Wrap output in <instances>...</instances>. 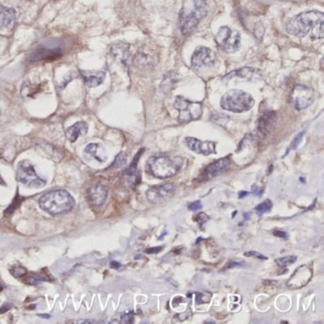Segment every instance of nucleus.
I'll return each mask as SVG.
<instances>
[{
    "instance_id": "nucleus-1",
    "label": "nucleus",
    "mask_w": 324,
    "mask_h": 324,
    "mask_svg": "<svg viewBox=\"0 0 324 324\" xmlns=\"http://www.w3.org/2000/svg\"><path fill=\"white\" fill-rule=\"evenodd\" d=\"M287 33L298 37L310 35L314 39L324 36V14L318 11H308L292 17L286 23Z\"/></svg>"
},
{
    "instance_id": "nucleus-2",
    "label": "nucleus",
    "mask_w": 324,
    "mask_h": 324,
    "mask_svg": "<svg viewBox=\"0 0 324 324\" xmlns=\"http://www.w3.org/2000/svg\"><path fill=\"white\" fill-rule=\"evenodd\" d=\"M75 201L66 190H53L43 195L39 200L41 209L51 215H58L71 211L74 207Z\"/></svg>"
},
{
    "instance_id": "nucleus-3",
    "label": "nucleus",
    "mask_w": 324,
    "mask_h": 324,
    "mask_svg": "<svg viewBox=\"0 0 324 324\" xmlns=\"http://www.w3.org/2000/svg\"><path fill=\"white\" fill-rule=\"evenodd\" d=\"M183 165V159L179 156L158 155L147 159L148 170L154 177L159 179L170 178L176 175Z\"/></svg>"
},
{
    "instance_id": "nucleus-4",
    "label": "nucleus",
    "mask_w": 324,
    "mask_h": 324,
    "mask_svg": "<svg viewBox=\"0 0 324 324\" xmlns=\"http://www.w3.org/2000/svg\"><path fill=\"white\" fill-rule=\"evenodd\" d=\"M254 106V99L249 93L241 90H231L223 95L221 106L231 113H241L247 112Z\"/></svg>"
},
{
    "instance_id": "nucleus-5",
    "label": "nucleus",
    "mask_w": 324,
    "mask_h": 324,
    "mask_svg": "<svg viewBox=\"0 0 324 324\" xmlns=\"http://www.w3.org/2000/svg\"><path fill=\"white\" fill-rule=\"evenodd\" d=\"M174 106L179 112L178 119L181 123L199 119L203 113V104L201 102H193L183 96L176 97Z\"/></svg>"
},
{
    "instance_id": "nucleus-6",
    "label": "nucleus",
    "mask_w": 324,
    "mask_h": 324,
    "mask_svg": "<svg viewBox=\"0 0 324 324\" xmlns=\"http://www.w3.org/2000/svg\"><path fill=\"white\" fill-rule=\"evenodd\" d=\"M16 174L20 183L28 187L40 188L46 185V182L36 174L33 165L28 160L20 161Z\"/></svg>"
},
{
    "instance_id": "nucleus-7",
    "label": "nucleus",
    "mask_w": 324,
    "mask_h": 324,
    "mask_svg": "<svg viewBox=\"0 0 324 324\" xmlns=\"http://www.w3.org/2000/svg\"><path fill=\"white\" fill-rule=\"evenodd\" d=\"M215 40L225 53H235L241 47V34L238 31H232L228 27H221Z\"/></svg>"
},
{
    "instance_id": "nucleus-8",
    "label": "nucleus",
    "mask_w": 324,
    "mask_h": 324,
    "mask_svg": "<svg viewBox=\"0 0 324 324\" xmlns=\"http://www.w3.org/2000/svg\"><path fill=\"white\" fill-rule=\"evenodd\" d=\"M316 97L315 91L305 85H297L291 93V103L293 106L301 111L311 105Z\"/></svg>"
},
{
    "instance_id": "nucleus-9",
    "label": "nucleus",
    "mask_w": 324,
    "mask_h": 324,
    "mask_svg": "<svg viewBox=\"0 0 324 324\" xmlns=\"http://www.w3.org/2000/svg\"><path fill=\"white\" fill-rule=\"evenodd\" d=\"M206 14V8L205 3L202 1H199L195 5L194 9L188 14H185L181 17L180 25L182 33L184 34H188L197 27L199 21L202 19Z\"/></svg>"
},
{
    "instance_id": "nucleus-10",
    "label": "nucleus",
    "mask_w": 324,
    "mask_h": 324,
    "mask_svg": "<svg viewBox=\"0 0 324 324\" xmlns=\"http://www.w3.org/2000/svg\"><path fill=\"white\" fill-rule=\"evenodd\" d=\"M217 58L216 53L208 48L198 47L191 57V66L194 70L211 66Z\"/></svg>"
},
{
    "instance_id": "nucleus-11",
    "label": "nucleus",
    "mask_w": 324,
    "mask_h": 324,
    "mask_svg": "<svg viewBox=\"0 0 324 324\" xmlns=\"http://www.w3.org/2000/svg\"><path fill=\"white\" fill-rule=\"evenodd\" d=\"M313 276L312 269L307 265H301L296 269L287 282V287L290 289H299L307 285Z\"/></svg>"
},
{
    "instance_id": "nucleus-12",
    "label": "nucleus",
    "mask_w": 324,
    "mask_h": 324,
    "mask_svg": "<svg viewBox=\"0 0 324 324\" xmlns=\"http://www.w3.org/2000/svg\"><path fill=\"white\" fill-rule=\"evenodd\" d=\"M175 190H176V187L172 184L156 185L149 188L146 192V196L150 203L159 204L172 196V194L175 192Z\"/></svg>"
},
{
    "instance_id": "nucleus-13",
    "label": "nucleus",
    "mask_w": 324,
    "mask_h": 324,
    "mask_svg": "<svg viewBox=\"0 0 324 324\" xmlns=\"http://www.w3.org/2000/svg\"><path fill=\"white\" fill-rule=\"evenodd\" d=\"M62 55V51L59 48H49V47H39L35 49L29 55V60L31 62H43V61H53L59 58Z\"/></svg>"
},
{
    "instance_id": "nucleus-14",
    "label": "nucleus",
    "mask_w": 324,
    "mask_h": 324,
    "mask_svg": "<svg viewBox=\"0 0 324 324\" xmlns=\"http://www.w3.org/2000/svg\"><path fill=\"white\" fill-rule=\"evenodd\" d=\"M185 146L190 150L199 154L210 155L216 153V144L210 141H200L193 137H186L185 140Z\"/></svg>"
},
{
    "instance_id": "nucleus-15",
    "label": "nucleus",
    "mask_w": 324,
    "mask_h": 324,
    "mask_svg": "<svg viewBox=\"0 0 324 324\" xmlns=\"http://www.w3.org/2000/svg\"><path fill=\"white\" fill-rule=\"evenodd\" d=\"M230 165H231V161L229 159V157H225V158L218 160V161L212 163L211 165H208L205 168V171L202 175V178L204 181L214 178V177L220 175L221 173L225 171L230 166Z\"/></svg>"
},
{
    "instance_id": "nucleus-16",
    "label": "nucleus",
    "mask_w": 324,
    "mask_h": 324,
    "mask_svg": "<svg viewBox=\"0 0 324 324\" xmlns=\"http://www.w3.org/2000/svg\"><path fill=\"white\" fill-rule=\"evenodd\" d=\"M277 124V114L275 112H266L258 119V131L263 136H267L273 132Z\"/></svg>"
},
{
    "instance_id": "nucleus-17",
    "label": "nucleus",
    "mask_w": 324,
    "mask_h": 324,
    "mask_svg": "<svg viewBox=\"0 0 324 324\" xmlns=\"http://www.w3.org/2000/svg\"><path fill=\"white\" fill-rule=\"evenodd\" d=\"M109 190L106 185H95L92 186L87 193L89 202L93 205L100 206L106 202Z\"/></svg>"
},
{
    "instance_id": "nucleus-18",
    "label": "nucleus",
    "mask_w": 324,
    "mask_h": 324,
    "mask_svg": "<svg viewBox=\"0 0 324 324\" xmlns=\"http://www.w3.org/2000/svg\"><path fill=\"white\" fill-rule=\"evenodd\" d=\"M15 20V11L12 8L0 5V31L9 30Z\"/></svg>"
},
{
    "instance_id": "nucleus-19",
    "label": "nucleus",
    "mask_w": 324,
    "mask_h": 324,
    "mask_svg": "<svg viewBox=\"0 0 324 324\" xmlns=\"http://www.w3.org/2000/svg\"><path fill=\"white\" fill-rule=\"evenodd\" d=\"M87 133H88V125H87V123H85V122H78V123H75L73 126H70L67 129V138L70 142L74 143L76 140L79 138L80 136L85 135Z\"/></svg>"
},
{
    "instance_id": "nucleus-20",
    "label": "nucleus",
    "mask_w": 324,
    "mask_h": 324,
    "mask_svg": "<svg viewBox=\"0 0 324 324\" xmlns=\"http://www.w3.org/2000/svg\"><path fill=\"white\" fill-rule=\"evenodd\" d=\"M84 153H86L87 155L91 156L93 159L98 161L100 163H103L106 160V154L105 152V148L103 146H101L100 144H89L88 146L85 147L84 149Z\"/></svg>"
},
{
    "instance_id": "nucleus-21",
    "label": "nucleus",
    "mask_w": 324,
    "mask_h": 324,
    "mask_svg": "<svg viewBox=\"0 0 324 324\" xmlns=\"http://www.w3.org/2000/svg\"><path fill=\"white\" fill-rule=\"evenodd\" d=\"M81 74L83 76V79L85 81L86 85L90 88H95L102 84V82L105 79L106 74L103 72H84L82 71Z\"/></svg>"
},
{
    "instance_id": "nucleus-22",
    "label": "nucleus",
    "mask_w": 324,
    "mask_h": 324,
    "mask_svg": "<svg viewBox=\"0 0 324 324\" xmlns=\"http://www.w3.org/2000/svg\"><path fill=\"white\" fill-rule=\"evenodd\" d=\"M113 53L116 57H118L121 61L126 62L128 55H129V51H128V45L125 43H119L116 44L113 47Z\"/></svg>"
},
{
    "instance_id": "nucleus-23",
    "label": "nucleus",
    "mask_w": 324,
    "mask_h": 324,
    "mask_svg": "<svg viewBox=\"0 0 324 324\" xmlns=\"http://www.w3.org/2000/svg\"><path fill=\"white\" fill-rule=\"evenodd\" d=\"M297 262V256H286L283 258H276L275 263L282 267H285L288 265H293L294 263Z\"/></svg>"
},
{
    "instance_id": "nucleus-24",
    "label": "nucleus",
    "mask_w": 324,
    "mask_h": 324,
    "mask_svg": "<svg viewBox=\"0 0 324 324\" xmlns=\"http://www.w3.org/2000/svg\"><path fill=\"white\" fill-rule=\"evenodd\" d=\"M272 209V203L269 200H266L265 202H263L262 204L257 205L255 207V211L258 213V215L262 216L263 214L270 211Z\"/></svg>"
},
{
    "instance_id": "nucleus-25",
    "label": "nucleus",
    "mask_w": 324,
    "mask_h": 324,
    "mask_svg": "<svg viewBox=\"0 0 324 324\" xmlns=\"http://www.w3.org/2000/svg\"><path fill=\"white\" fill-rule=\"evenodd\" d=\"M196 298V304L197 305H203V304H208L211 300V294L208 292L204 293H196L195 294Z\"/></svg>"
},
{
    "instance_id": "nucleus-26",
    "label": "nucleus",
    "mask_w": 324,
    "mask_h": 324,
    "mask_svg": "<svg viewBox=\"0 0 324 324\" xmlns=\"http://www.w3.org/2000/svg\"><path fill=\"white\" fill-rule=\"evenodd\" d=\"M126 160H127V157H126V153H120L116 156L113 165H111V168H118V167H121V166L126 165Z\"/></svg>"
},
{
    "instance_id": "nucleus-27",
    "label": "nucleus",
    "mask_w": 324,
    "mask_h": 324,
    "mask_svg": "<svg viewBox=\"0 0 324 324\" xmlns=\"http://www.w3.org/2000/svg\"><path fill=\"white\" fill-rule=\"evenodd\" d=\"M305 134V132H303V133H298V135L295 137V139L293 140V142L291 143V145L289 146V148L287 149V152L285 153V155H287L290 150H293V149H296L297 147H298V145H299V143L301 142V140H303V137H304V135Z\"/></svg>"
},
{
    "instance_id": "nucleus-28",
    "label": "nucleus",
    "mask_w": 324,
    "mask_h": 324,
    "mask_svg": "<svg viewBox=\"0 0 324 324\" xmlns=\"http://www.w3.org/2000/svg\"><path fill=\"white\" fill-rule=\"evenodd\" d=\"M254 33H255V36L258 38V40L263 39L264 35H265V27L264 25L260 22L258 23L255 28H254Z\"/></svg>"
},
{
    "instance_id": "nucleus-29",
    "label": "nucleus",
    "mask_w": 324,
    "mask_h": 324,
    "mask_svg": "<svg viewBox=\"0 0 324 324\" xmlns=\"http://www.w3.org/2000/svg\"><path fill=\"white\" fill-rule=\"evenodd\" d=\"M236 73L238 74L239 76L241 77H244V78H248V77H251L253 76V74L255 73V70H252V69H247V68H244L242 70H238Z\"/></svg>"
},
{
    "instance_id": "nucleus-30",
    "label": "nucleus",
    "mask_w": 324,
    "mask_h": 324,
    "mask_svg": "<svg viewBox=\"0 0 324 324\" xmlns=\"http://www.w3.org/2000/svg\"><path fill=\"white\" fill-rule=\"evenodd\" d=\"M133 321H134V315H133V312H128V313L124 314L121 318L122 323H133Z\"/></svg>"
},
{
    "instance_id": "nucleus-31",
    "label": "nucleus",
    "mask_w": 324,
    "mask_h": 324,
    "mask_svg": "<svg viewBox=\"0 0 324 324\" xmlns=\"http://www.w3.org/2000/svg\"><path fill=\"white\" fill-rule=\"evenodd\" d=\"M245 257H253V258H260V260H267V257L262 255L261 253L257 251L245 252Z\"/></svg>"
},
{
    "instance_id": "nucleus-32",
    "label": "nucleus",
    "mask_w": 324,
    "mask_h": 324,
    "mask_svg": "<svg viewBox=\"0 0 324 324\" xmlns=\"http://www.w3.org/2000/svg\"><path fill=\"white\" fill-rule=\"evenodd\" d=\"M208 220H209V216H207L205 213H200L196 217V221L198 222L200 227H202V225H204L205 222Z\"/></svg>"
},
{
    "instance_id": "nucleus-33",
    "label": "nucleus",
    "mask_w": 324,
    "mask_h": 324,
    "mask_svg": "<svg viewBox=\"0 0 324 324\" xmlns=\"http://www.w3.org/2000/svg\"><path fill=\"white\" fill-rule=\"evenodd\" d=\"M203 207V205L200 201H196L194 203H191L190 205H188V209L190 211H197L199 209H201Z\"/></svg>"
},
{
    "instance_id": "nucleus-34",
    "label": "nucleus",
    "mask_w": 324,
    "mask_h": 324,
    "mask_svg": "<svg viewBox=\"0 0 324 324\" xmlns=\"http://www.w3.org/2000/svg\"><path fill=\"white\" fill-rule=\"evenodd\" d=\"M274 236L278 237V238L287 239L288 238V233L285 231H280V230H274L273 232Z\"/></svg>"
},
{
    "instance_id": "nucleus-35",
    "label": "nucleus",
    "mask_w": 324,
    "mask_h": 324,
    "mask_svg": "<svg viewBox=\"0 0 324 324\" xmlns=\"http://www.w3.org/2000/svg\"><path fill=\"white\" fill-rule=\"evenodd\" d=\"M162 249H163V247H162V246H158V247H152V248L146 249V254H157V253H159Z\"/></svg>"
},
{
    "instance_id": "nucleus-36",
    "label": "nucleus",
    "mask_w": 324,
    "mask_h": 324,
    "mask_svg": "<svg viewBox=\"0 0 324 324\" xmlns=\"http://www.w3.org/2000/svg\"><path fill=\"white\" fill-rule=\"evenodd\" d=\"M248 195H249V192L244 191V190H243V191H241L239 193V198H245V196H248Z\"/></svg>"
},
{
    "instance_id": "nucleus-37",
    "label": "nucleus",
    "mask_w": 324,
    "mask_h": 324,
    "mask_svg": "<svg viewBox=\"0 0 324 324\" xmlns=\"http://www.w3.org/2000/svg\"><path fill=\"white\" fill-rule=\"evenodd\" d=\"M278 284L277 280H265L264 285H276Z\"/></svg>"
},
{
    "instance_id": "nucleus-38",
    "label": "nucleus",
    "mask_w": 324,
    "mask_h": 324,
    "mask_svg": "<svg viewBox=\"0 0 324 324\" xmlns=\"http://www.w3.org/2000/svg\"><path fill=\"white\" fill-rule=\"evenodd\" d=\"M111 266H112L113 268H115V269H119L121 265H120L119 263H117V262H112V263H111Z\"/></svg>"
},
{
    "instance_id": "nucleus-39",
    "label": "nucleus",
    "mask_w": 324,
    "mask_h": 324,
    "mask_svg": "<svg viewBox=\"0 0 324 324\" xmlns=\"http://www.w3.org/2000/svg\"><path fill=\"white\" fill-rule=\"evenodd\" d=\"M241 264L239 263H231L229 265H227V267H225V269H228V268H232V267H236V266H241Z\"/></svg>"
},
{
    "instance_id": "nucleus-40",
    "label": "nucleus",
    "mask_w": 324,
    "mask_h": 324,
    "mask_svg": "<svg viewBox=\"0 0 324 324\" xmlns=\"http://www.w3.org/2000/svg\"><path fill=\"white\" fill-rule=\"evenodd\" d=\"M8 309H10V306H8V305H4V307L0 309V313H5Z\"/></svg>"
},
{
    "instance_id": "nucleus-41",
    "label": "nucleus",
    "mask_w": 324,
    "mask_h": 324,
    "mask_svg": "<svg viewBox=\"0 0 324 324\" xmlns=\"http://www.w3.org/2000/svg\"><path fill=\"white\" fill-rule=\"evenodd\" d=\"M244 217H245V219H244V223H245V222H246L248 219L250 218V214L245 212V213H244Z\"/></svg>"
},
{
    "instance_id": "nucleus-42",
    "label": "nucleus",
    "mask_w": 324,
    "mask_h": 324,
    "mask_svg": "<svg viewBox=\"0 0 324 324\" xmlns=\"http://www.w3.org/2000/svg\"><path fill=\"white\" fill-rule=\"evenodd\" d=\"M0 185H6V184H5V182H4V180H3V179H2V177H1V175H0Z\"/></svg>"
}]
</instances>
